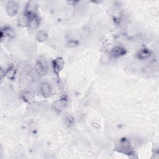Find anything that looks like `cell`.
Here are the masks:
<instances>
[{
  "mask_svg": "<svg viewBox=\"0 0 159 159\" xmlns=\"http://www.w3.org/2000/svg\"><path fill=\"white\" fill-rule=\"evenodd\" d=\"M65 65V61L61 57H58L54 59L52 61V67L54 73L58 75L60 72L63 68Z\"/></svg>",
  "mask_w": 159,
  "mask_h": 159,
  "instance_id": "4",
  "label": "cell"
},
{
  "mask_svg": "<svg viewBox=\"0 0 159 159\" xmlns=\"http://www.w3.org/2000/svg\"><path fill=\"white\" fill-rule=\"evenodd\" d=\"M19 10V4L16 1H9L6 6V13L9 16H14L16 15Z\"/></svg>",
  "mask_w": 159,
  "mask_h": 159,
  "instance_id": "3",
  "label": "cell"
},
{
  "mask_svg": "<svg viewBox=\"0 0 159 159\" xmlns=\"http://www.w3.org/2000/svg\"><path fill=\"white\" fill-rule=\"evenodd\" d=\"M38 4L35 1H29L25 7V15L27 17L36 14Z\"/></svg>",
  "mask_w": 159,
  "mask_h": 159,
  "instance_id": "2",
  "label": "cell"
},
{
  "mask_svg": "<svg viewBox=\"0 0 159 159\" xmlns=\"http://www.w3.org/2000/svg\"><path fill=\"white\" fill-rule=\"evenodd\" d=\"M151 54H152V52L150 50L143 48L140 49L138 52L137 56L139 59L143 60H146V59L150 57V56L151 55Z\"/></svg>",
  "mask_w": 159,
  "mask_h": 159,
  "instance_id": "8",
  "label": "cell"
},
{
  "mask_svg": "<svg viewBox=\"0 0 159 159\" xmlns=\"http://www.w3.org/2000/svg\"><path fill=\"white\" fill-rule=\"evenodd\" d=\"M65 125L67 127H71L74 124V119L71 116H68L65 118L64 120Z\"/></svg>",
  "mask_w": 159,
  "mask_h": 159,
  "instance_id": "11",
  "label": "cell"
},
{
  "mask_svg": "<svg viewBox=\"0 0 159 159\" xmlns=\"http://www.w3.org/2000/svg\"><path fill=\"white\" fill-rule=\"evenodd\" d=\"M66 106V101L65 99H61L58 100L54 104V107L57 111H62Z\"/></svg>",
  "mask_w": 159,
  "mask_h": 159,
  "instance_id": "9",
  "label": "cell"
},
{
  "mask_svg": "<svg viewBox=\"0 0 159 159\" xmlns=\"http://www.w3.org/2000/svg\"><path fill=\"white\" fill-rule=\"evenodd\" d=\"M40 92L44 98H48L51 95L52 88L50 85L46 82H43L40 85Z\"/></svg>",
  "mask_w": 159,
  "mask_h": 159,
  "instance_id": "7",
  "label": "cell"
},
{
  "mask_svg": "<svg viewBox=\"0 0 159 159\" xmlns=\"http://www.w3.org/2000/svg\"><path fill=\"white\" fill-rule=\"evenodd\" d=\"M47 37H48L47 34L43 30H40L37 34L36 39L39 42H42L45 41L47 39Z\"/></svg>",
  "mask_w": 159,
  "mask_h": 159,
  "instance_id": "10",
  "label": "cell"
},
{
  "mask_svg": "<svg viewBox=\"0 0 159 159\" xmlns=\"http://www.w3.org/2000/svg\"><path fill=\"white\" fill-rule=\"evenodd\" d=\"M126 53V49L122 45H116L111 50L110 55L112 58H119Z\"/></svg>",
  "mask_w": 159,
  "mask_h": 159,
  "instance_id": "5",
  "label": "cell"
},
{
  "mask_svg": "<svg viewBox=\"0 0 159 159\" xmlns=\"http://www.w3.org/2000/svg\"><path fill=\"white\" fill-rule=\"evenodd\" d=\"M35 70L37 75L40 77L45 75L47 71V66L45 61L39 60L35 65Z\"/></svg>",
  "mask_w": 159,
  "mask_h": 159,
  "instance_id": "1",
  "label": "cell"
},
{
  "mask_svg": "<svg viewBox=\"0 0 159 159\" xmlns=\"http://www.w3.org/2000/svg\"><path fill=\"white\" fill-rule=\"evenodd\" d=\"M27 18V25L30 29H36L40 25V19L37 14L32 15Z\"/></svg>",
  "mask_w": 159,
  "mask_h": 159,
  "instance_id": "6",
  "label": "cell"
}]
</instances>
